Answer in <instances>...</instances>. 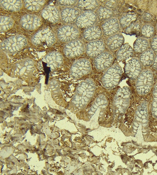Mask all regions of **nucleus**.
I'll use <instances>...</instances> for the list:
<instances>
[{
  "instance_id": "31",
  "label": "nucleus",
  "mask_w": 157,
  "mask_h": 175,
  "mask_svg": "<svg viewBox=\"0 0 157 175\" xmlns=\"http://www.w3.org/2000/svg\"><path fill=\"white\" fill-rule=\"evenodd\" d=\"M134 125H135V126H136L137 127L138 126V124L136 122H134Z\"/></svg>"
},
{
  "instance_id": "19",
  "label": "nucleus",
  "mask_w": 157,
  "mask_h": 175,
  "mask_svg": "<svg viewBox=\"0 0 157 175\" xmlns=\"http://www.w3.org/2000/svg\"><path fill=\"white\" fill-rule=\"evenodd\" d=\"M154 54L153 51L147 50L143 52L140 57V63L143 66L147 67L151 65L154 59Z\"/></svg>"
},
{
  "instance_id": "38",
  "label": "nucleus",
  "mask_w": 157,
  "mask_h": 175,
  "mask_svg": "<svg viewBox=\"0 0 157 175\" xmlns=\"http://www.w3.org/2000/svg\"><path fill=\"white\" fill-rule=\"evenodd\" d=\"M133 128L135 129H137V127L136 126H133Z\"/></svg>"
},
{
  "instance_id": "1",
  "label": "nucleus",
  "mask_w": 157,
  "mask_h": 175,
  "mask_svg": "<svg viewBox=\"0 0 157 175\" xmlns=\"http://www.w3.org/2000/svg\"><path fill=\"white\" fill-rule=\"evenodd\" d=\"M95 87L94 81L87 79L80 83L76 89L73 102L76 107H82L87 104L93 96Z\"/></svg>"
},
{
  "instance_id": "9",
  "label": "nucleus",
  "mask_w": 157,
  "mask_h": 175,
  "mask_svg": "<svg viewBox=\"0 0 157 175\" xmlns=\"http://www.w3.org/2000/svg\"><path fill=\"white\" fill-rule=\"evenodd\" d=\"M62 33L59 36V39L63 41L69 42L75 40L79 37V30L74 25H67L59 29Z\"/></svg>"
},
{
  "instance_id": "39",
  "label": "nucleus",
  "mask_w": 157,
  "mask_h": 175,
  "mask_svg": "<svg viewBox=\"0 0 157 175\" xmlns=\"http://www.w3.org/2000/svg\"><path fill=\"white\" fill-rule=\"evenodd\" d=\"M25 41V39H22L21 40V41Z\"/></svg>"
},
{
  "instance_id": "34",
  "label": "nucleus",
  "mask_w": 157,
  "mask_h": 175,
  "mask_svg": "<svg viewBox=\"0 0 157 175\" xmlns=\"http://www.w3.org/2000/svg\"><path fill=\"white\" fill-rule=\"evenodd\" d=\"M32 22L31 21H29L28 22V24H32Z\"/></svg>"
},
{
  "instance_id": "8",
  "label": "nucleus",
  "mask_w": 157,
  "mask_h": 175,
  "mask_svg": "<svg viewBox=\"0 0 157 175\" xmlns=\"http://www.w3.org/2000/svg\"><path fill=\"white\" fill-rule=\"evenodd\" d=\"M142 69V64L139 60L134 58L130 60L126 63L125 72L130 79L134 80L137 79L141 73Z\"/></svg>"
},
{
  "instance_id": "18",
  "label": "nucleus",
  "mask_w": 157,
  "mask_h": 175,
  "mask_svg": "<svg viewBox=\"0 0 157 175\" xmlns=\"http://www.w3.org/2000/svg\"><path fill=\"white\" fill-rule=\"evenodd\" d=\"M97 15L100 21H105L110 19L114 15L113 12L109 8L105 6H101L98 9Z\"/></svg>"
},
{
  "instance_id": "12",
  "label": "nucleus",
  "mask_w": 157,
  "mask_h": 175,
  "mask_svg": "<svg viewBox=\"0 0 157 175\" xmlns=\"http://www.w3.org/2000/svg\"><path fill=\"white\" fill-rule=\"evenodd\" d=\"M101 27L105 35L111 36L119 31L120 24L117 18H113L105 21L101 25Z\"/></svg>"
},
{
  "instance_id": "35",
  "label": "nucleus",
  "mask_w": 157,
  "mask_h": 175,
  "mask_svg": "<svg viewBox=\"0 0 157 175\" xmlns=\"http://www.w3.org/2000/svg\"><path fill=\"white\" fill-rule=\"evenodd\" d=\"M38 38L37 37H35L34 38V39L35 40H38Z\"/></svg>"
},
{
  "instance_id": "22",
  "label": "nucleus",
  "mask_w": 157,
  "mask_h": 175,
  "mask_svg": "<svg viewBox=\"0 0 157 175\" xmlns=\"http://www.w3.org/2000/svg\"><path fill=\"white\" fill-rule=\"evenodd\" d=\"M154 29L153 27L150 25H144L142 28L141 33L144 37L150 39L151 38L154 34Z\"/></svg>"
},
{
  "instance_id": "5",
  "label": "nucleus",
  "mask_w": 157,
  "mask_h": 175,
  "mask_svg": "<svg viewBox=\"0 0 157 175\" xmlns=\"http://www.w3.org/2000/svg\"><path fill=\"white\" fill-rule=\"evenodd\" d=\"M131 96V92L127 87H124L119 89L114 99L115 105L118 108L121 113H123V110L128 106Z\"/></svg>"
},
{
  "instance_id": "15",
  "label": "nucleus",
  "mask_w": 157,
  "mask_h": 175,
  "mask_svg": "<svg viewBox=\"0 0 157 175\" xmlns=\"http://www.w3.org/2000/svg\"><path fill=\"white\" fill-rule=\"evenodd\" d=\"M102 35V31L98 26H93L86 29L83 34L84 38L88 41L95 40L98 39Z\"/></svg>"
},
{
  "instance_id": "2",
  "label": "nucleus",
  "mask_w": 157,
  "mask_h": 175,
  "mask_svg": "<svg viewBox=\"0 0 157 175\" xmlns=\"http://www.w3.org/2000/svg\"><path fill=\"white\" fill-rule=\"evenodd\" d=\"M121 67L114 64L108 68L102 78L104 87L108 89L115 88L119 83L122 74Z\"/></svg>"
},
{
  "instance_id": "17",
  "label": "nucleus",
  "mask_w": 157,
  "mask_h": 175,
  "mask_svg": "<svg viewBox=\"0 0 157 175\" xmlns=\"http://www.w3.org/2000/svg\"><path fill=\"white\" fill-rule=\"evenodd\" d=\"M77 5L82 10L91 11L96 9L99 3L96 0H79Z\"/></svg>"
},
{
  "instance_id": "21",
  "label": "nucleus",
  "mask_w": 157,
  "mask_h": 175,
  "mask_svg": "<svg viewBox=\"0 0 157 175\" xmlns=\"http://www.w3.org/2000/svg\"><path fill=\"white\" fill-rule=\"evenodd\" d=\"M136 18V15L134 14H127L122 17L120 21L121 28H124L128 26Z\"/></svg>"
},
{
  "instance_id": "40",
  "label": "nucleus",
  "mask_w": 157,
  "mask_h": 175,
  "mask_svg": "<svg viewBox=\"0 0 157 175\" xmlns=\"http://www.w3.org/2000/svg\"><path fill=\"white\" fill-rule=\"evenodd\" d=\"M133 131H134V132H136V130H133Z\"/></svg>"
},
{
  "instance_id": "26",
  "label": "nucleus",
  "mask_w": 157,
  "mask_h": 175,
  "mask_svg": "<svg viewBox=\"0 0 157 175\" xmlns=\"http://www.w3.org/2000/svg\"><path fill=\"white\" fill-rule=\"evenodd\" d=\"M151 46L153 51L157 52V36L154 37L152 40Z\"/></svg>"
},
{
  "instance_id": "42",
  "label": "nucleus",
  "mask_w": 157,
  "mask_h": 175,
  "mask_svg": "<svg viewBox=\"0 0 157 175\" xmlns=\"http://www.w3.org/2000/svg\"><path fill=\"white\" fill-rule=\"evenodd\" d=\"M156 28H157V25H156Z\"/></svg>"
},
{
  "instance_id": "16",
  "label": "nucleus",
  "mask_w": 157,
  "mask_h": 175,
  "mask_svg": "<svg viewBox=\"0 0 157 175\" xmlns=\"http://www.w3.org/2000/svg\"><path fill=\"white\" fill-rule=\"evenodd\" d=\"M133 54V50L128 44L123 45L117 52L116 57L119 61H121L131 57Z\"/></svg>"
},
{
  "instance_id": "11",
  "label": "nucleus",
  "mask_w": 157,
  "mask_h": 175,
  "mask_svg": "<svg viewBox=\"0 0 157 175\" xmlns=\"http://www.w3.org/2000/svg\"><path fill=\"white\" fill-rule=\"evenodd\" d=\"M105 49V45L101 40H96L89 43L86 45V51L87 54L91 57H97L102 53Z\"/></svg>"
},
{
  "instance_id": "3",
  "label": "nucleus",
  "mask_w": 157,
  "mask_h": 175,
  "mask_svg": "<svg viewBox=\"0 0 157 175\" xmlns=\"http://www.w3.org/2000/svg\"><path fill=\"white\" fill-rule=\"evenodd\" d=\"M154 81L153 75L149 70H145L142 72L137 78L136 88L138 93L140 95H145L150 91Z\"/></svg>"
},
{
  "instance_id": "10",
  "label": "nucleus",
  "mask_w": 157,
  "mask_h": 175,
  "mask_svg": "<svg viewBox=\"0 0 157 175\" xmlns=\"http://www.w3.org/2000/svg\"><path fill=\"white\" fill-rule=\"evenodd\" d=\"M113 60V57L110 53L104 52L96 57L94 60V65L98 70L102 71L108 68L111 65Z\"/></svg>"
},
{
  "instance_id": "33",
  "label": "nucleus",
  "mask_w": 157,
  "mask_h": 175,
  "mask_svg": "<svg viewBox=\"0 0 157 175\" xmlns=\"http://www.w3.org/2000/svg\"><path fill=\"white\" fill-rule=\"evenodd\" d=\"M29 15H27L26 16V18H27V19H29Z\"/></svg>"
},
{
  "instance_id": "24",
  "label": "nucleus",
  "mask_w": 157,
  "mask_h": 175,
  "mask_svg": "<svg viewBox=\"0 0 157 175\" xmlns=\"http://www.w3.org/2000/svg\"><path fill=\"white\" fill-rule=\"evenodd\" d=\"M152 100V113L155 116L157 117V82L153 89Z\"/></svg>"
},
{
  "instance_id": "41",
  "label": "nucleus",
  "mask_w": 157,
  "mask_h": 175,
  "mask_svg": "<svg viewBox=\"0 0 157 175\" xmlns=\"http://www.w3.org/2000/svg\"><path fill=\"white\" fill-rule=\"evenodd\" d=\"M147 134L146 133H144V134Z\"/></svg>"
},
{
  "instance_id": "32",
  "label": "nucleus",
  "mask_w": 157,
  "mask_h": 175,
  "mask_svg": "<svg viewBox=\"0 0 157 175\" xmlns=\"http://www.w3.org/2000/svg\"><path fill=\"white\" fill-rule=\"evenodd\" d=\"M28 9H29V10H32V9H33L32 7V6H30L28 8Z\"/></svg>"
},
{
  "instance_id": "4",
  "label": "nucleus",
  "mask_w": 157,
  "mask_h": 175,
  "mask_svg": "<svg viewBox=\"0 0 157 175\" xmlns=\"http://www.w3.org/2000/svg\"><path fill=\"white\" fill-rule=\"evenodd\" d=\"M91 70L90 61L86 59H80L73 63L71 69L70 74L73 78L78 79L88 74Z\"/></svg>"
},
{
  "instance_id": "23",
  "label": "nucleus",
  "mask_w": 157,
  "mask_h": 175,
  "mask_svg": "<svg viewBox=\"0 0 157 175\" xmlns=\"http://www.w3.org/2000/svg\"><path fill=\"white\" fill-rule=\"evenodd\" d=\"M140 31V27L139 24L136 23H132L127 27L125 30V33L127 34L138 35Z\"/></svg>"
},
{
  "instance_id": "28",
  "label": "nucleus",
  "mask_w": 157,
  "mask_h": 175,
  "mask_svg": "<svg viewBox=\"0 0 157 175\" xmlns=\"http://www.w3.org/2000/svg\"><path fill=\"white\" fill-rule=\"evenodd\" d=\"M143 18L144 20L146 21H149L151 19V17L150 14L146 13L144 14Z\"/></svg>"
},
{
  "instance_id": "25",
  "label": "nucleus",
  "mask_w": 157,
  "mask_h": 175,
  "mask_svg": "<svg viewBox=\"0 0 157 175\" xmlns=\"http://www.w3.org/2000/svg\"><path fill=\"white\" fill-rule=\"evenodd\" d=\"M60 4L65 6H71L75 5L77 2V0H60Z\"/></svg>"
},
{
  "instance_id": "14",
  "label": "nucleus",
  "mask_w": 157,
  "mask_h": 175,
  "mask_svg": "<svg viewBox=\"0 0 157 175\" xmlns=\"http://www.w3.org/2000/svg\"><path fill=\"white\" fill-rule=\"evenodd\" d=\"M124 41V38L122 34L116 33L108 37L106 41V44L111 50H115L123 45Z\"/></svg>"
},
{
  "instance_id": "36",
  "label": "nucleus",
  "mask_w": 157,
  "mask_h": 175,
  "mask_svg": "<svg viewBox=\"0 0 157 175\" xmlns=\"http://www.w3.org/2000/svg\"><path fill=\"white\" fill-rule=\"evenodd\" d=\"M147 125L146 124H143L142 125V126H145Z\"/></svg>"
},
{
  "instance_id": "29",
  "label": "nucleus",
  "mask_w": 157,
  "mask_h": 175,
  "mask_svg": "<svg viewBox=\"0 0 157 175\" xmlns=\"http://www.w3.org/2000/svg\"><path fill=\"white\" fill-rule=\"evenodd\" d=\"M153 64V66L155 70L157 71V54L154 58Z\"/></svg>"
},
{
  "instance_id": "6",
  "label": "nucleus",
  "mask_w": 157,
  "mask_h": 175,
  "mask_svg": "<svg viewBox=\"0 0 157 175\" xmlns=\"http://www.w3.org/2000/svg\"><path fill=\"white\" fill-rule=\"evenodd\" d=\"M97 20V15L94 13L86 11L79 16L75 23L78 28L86 29L93 26Z\"/></svg>"
},
{
  "instance_id": "27",
  "label": "nucleus",
  "mask_w": 157,
  "mask_h": 175,
  "mask_svg": "<svg viewBox=\"0 0 157 175\" xmlns=\"http://www.w3.org/2000/svg\"><path fill=\"white\" fill-rule=\"evenodd\" d=\"M117 2L115 0H110L107 1L105 3V5L108 8H112L116 7Z\"/></svg>"
},
{
  "instance_id": "13",
  "label": "nucleus",
  "mask_w": 157,
  "mask_h": 175,
  "mask_svg": "<svg viewBox=\"0 0 157 175\" xmlns=\"http://www.w3.org/2000/svg\"><path fill=\"white\" fill-rule=\"evenodd\" d=\"M79 14V11L72 7L65 8L63 10L61 14L63 21L66 23H72L76 20Z\"/></svg>"
},
{
  "instance_id": "37",
  "label": "nucleus",
  "mask_w": 157,
  "mask_h": 175,
  "mask_svg": "<svg viewBox=\"0 0 157 175\" xmlns=\"http://www.w3.org/2000/svg\"><path fill=\"white\" fill-rule=\"evenodd\" d=\"M33 42L34 43H36V40H33Z\"/></svg>"
},
{
  "instance_id": "7",
  "label": "nucleus",
  "mask_w": 157,
  "mask_h": 175,
  "mask_svg": "<svg viewBox=\"0 0 157 175\" xmlns=\"http://www.w3.org/2000/svg\"><path fill=\"white\" fill-rule=\"evenodd\" d=\"M85 46L81 41L78 40L70 42L65 46V54L69 58H74L81 55L84 52Z\"/></svg>"
},
{
  "instance_id": "30",
  "label": "nucleus",
  "mask_w": 157,
  "mask_h": 175,
  "mask_svg": "<svg viewBox=\"0 0 157 175\" xmlns=\"http://www.w3.org/2000/svg\"><path fill=\"white\" fill-rule=\"evenodd\" d=\"M147 121V119H143L142 122L144 123H145Z\"/></svg>"
},
{
  "instance_id": "20",
  "label": "nucleus",
  "mask_w": 157,
  "mask_h": 175,
  "mask_svg": "<svg viewBox=\"0 0 157 175\" xmlns=\"http://www.w3.org/2000/svg\"><path fill=\"white\" fill-rule=\"evenodd\" d=\"M149 45L148 41L146 39L139 38H137L133 44L134 50L137 52L145 51Z\"/></svg>"
}]
</instances>
